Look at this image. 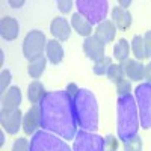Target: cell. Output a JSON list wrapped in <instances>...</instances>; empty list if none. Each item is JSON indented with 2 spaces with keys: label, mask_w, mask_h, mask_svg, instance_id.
<instances>
[{
  "label": "cell",
  "mask_w": 151,
  "mask_h": 151,
  "mask_svg": "<svg viewBox=\"0 0 151 151\" xmlns=\"http://www.w3.org/2000/svg\"><path fill=\"white\" fill-rule=\"evenodd\" d=\"M116 129L118 137L125 142L134 137L139 130V116H137V104L132 94L118 97L116 104Z\"/></svg>",
  "instance_id": "cell-2"
},
{
  "label": "cell",
  "mask_w": 151,
  "mask_h": 151,
  "mask_svg": "<svg viewBox=\"0 0 151 151\" xmlns=\"http://www.w3.org/2000/svg\"><path fill=\"white\" fill-rule=\"evenodd\" d=\"M144 47H145V56L151 58V30H148L144 36Z\"/></svg>",
  "instance_id": "cell-31"
},
{
  "label": "cell",
  "mask_w": 151,
  "mask_h": 151,
  "mask_svg": "<svg viewBox=\"0 0 151 151\" xmlns=\"http://www.w3.org/2000/svg\"><path fill=\"white\" fill-rule=\"evenodd\" d=\"M129 55H130V45L127 42V40H119L115 47H113V56H115L116 60H119V64L125 62L129 59Z\"/></svg>",
  "instance_id": "cell-21"
},
{
  "label": "cell",
  "mask_w": 151,
  "mask_h": 151,
  "mask_svg": "<svg viewBox=\"0 0 151 151\" xmlns=\"http://www.w3.org/2000/svg\"><path fill=\"white\" fill-rule=\"evenodd\" d=\"M45 94H47V92H45V89H44V85H42L41 82L35 80V82H32V83L29 85L27 97H29V101H30V103L38 104V103H40L41 100L44 98V95H45Z\"/></svg>",
  "instance_id": "cell-20"
},
{
  "label": "cell",
  "mask_w": 151,
  "mask_h": 151,
  "mask_svg": "<svg viewBox=\"0 0 151 151\" xmlns=\"http://www.w3.org/2000/svg\"><path fill=\"white\" fill-rule=\"evenodd\" d=\"M12 151H30V142L24 137H18L12 145Z\"/></svg>",
  "instance_id": "cell-27"
},
{
  "label": "cell",
  "mask_w": 151,
  "mask_h": 151,
  "mask_svg": "<svg viewBox=\"0 0 151 151\" xmlns=\"http://www.w3.org/2000/svg\"><path fill=\"white\" fill-rule=\"evenodd\" d=\"M71 26L73 29L77 32L79 35L88 38V36H91V30H92V24L88 21L83 15H80L79 12H76V14L71 17Z\"/></svg>",
  "instance_id": "cell-18"
},
{
  "label": "cell",
  "mask_w": 151,
  "mask_h": 151,
  "mask_svg": "<svg viewBox=\"0 0 151 151\" xmlns=\"http://www.w3.org/2000/svg\"><path fill=\"white\" fill-rule=\"evenodd\" d=\"M3 144H5V134L0 133V145H3Z\"/></svg>",
  "instance_id": "cell-37"
},
{
  "label": "cell",
  "mask_w": 151,
  "mask_h": 151,
  "mask_svg": "<svg viewBox=\"0 0 151 151\" xmlns=\"http://www.w3.org/2000/svg\"><path fill=\"white\" fill-rule=\"evenodd\" d=\"M115 33H116V26L113 24V21L104 20V21H101L97 26L94 36L106 45L107 42H112L113 40H115Z\"/></svg>",
  "instance_id": "cell-13"
},
{
  "label": "cell",
  "mask_w": 151,
  "mask_h": 151,
  "mask_svg": "<svg viewBox=\"0 0 151 151\" xmlns=\"http://www.w3.org/2000/svg\"><path fill=\"white\" fill-rule=\"evenodd\" d=\"M122 68H124V73L125 76L133 80V82H139L144 79V68L145 65H142L139 60H136V59H127L125 62H122Z\"/></svg>",
  "instance_id": "cell-16"
},
{
  "label": "cell",
  "mask_w": 151,
  "mask_h": 151,
  "mask_svg": "<svg viewBox=\"0 0 151 151\" xmlns=\"http://www.w3.org/2000/svg\"><path fill=\"white\" fill-rule=\"evenodd\" d=\"M77 12L83 15L91 24H100L104 21L107 14L106 0H77Z\"/></svg>",
  "instance_id": "cell-4"
},
{
  "label": "cell",
  "mask_w": 151,
  "mask_h": 151,
  "mask_svg": "<svg viewBox=\"0 0 151 151\" xmlns=\"http://www.w3.org/2000/svg\"><path fill=\"white\" fill-rule=\"evenodd\" d=\"M104 48H106V45L101 41H98L95 36H88L83 41V52L94 62L104 58Z\"/></svg>",
  "instance_id": "cell-11"
},
{
  "label": "cell",
  "mask_w": 151,
  "mask_h": 151,
  "mask_svg": "<svg viewBox=\"0 0 151 151\" xmlns=\"http://www.w3.org/2000/svg\"><path fill=\"white\" fill-rule=\"evenodd\" d=\"M9 5H11L12 8H21V6L24 5V2H23V0H21V2H12V0H11Z\"/></svg>",
  "instance_id": "cell-35"
},
{
  "label": "cell",
  "mask_w": 151,
  "mask_h": 151,
  "mask_svg": "<svg viewBox=\"0 0 151 151\" xmlns=\"http://www.w3.org/2000/svg\"><path fill=\"white\" fill-rule=\"evenodd\" d=\"M74 112L79 127L91 133L98 129V104L89 89H80L74 98Z\"/></svg>",
  "instance_id": "cell-3"
},
{
  "label": "cell",
  "mask_w": 151,
  "mask_h": 151,
  "mask_svg": "<svg viewBox=\"0 0 151 151\" xmlns=\"http://www.w3.org/2000/svg\"><path fill=\"white\" fill-rule=\"evenodd\" d=\"M124 151H142V139L139 134H136L132 139L124 142Z\"/></svg>",
  "instance_id": "cell-26"
},
{
  "label": "cell",
  "mask_w": 151,
  "mask_h": 151,
  "mask_svg": "<svg viewBox=\"0 0 151 151\" xmlns=\"http://www.w3.org/2000/svg\"><path fill=\"white\" fill-rule=\"evenodd\" d=\"M130 0H119V5L122 6V9H127V6H130Z\"/></svg>",
  "instance_id": "cell-36"
},
{
  "label": "cell",
  "mask_w": 151,
  "mask_h": 151,
  "mask_svg": "<svg viewBox=\"0 0 151 151\" xmlns=\"http://www.w3.org/2000/svg\"><path fill=\"white\" fill-rule=\"evenodd\" d=\"M45 62H47L45 56H41V58H38V59L30 62V64H29V70H27L30 77H33V79L40 77V76L44 73V70H45Z\"/></svg>",
  "instance_id": "cell-22"
},
{
  "label": "cell",
  "mask_w": 151,
  "mask_h": 151,
  "mask_svg": "<svg viewBox=\"0 0 151 151\" xmlns=\"http://www.w3.org/2000/svg\"><path fill=\"white\" fill-rule=\"evenodd\" d=\"M65 92L74 100L76 97H77L79 95V92H80V89H79V88H77V85H76V83H70L68 86H67V89H65Z\"/></svg>",
  "instance_id": "cell-33"
},
{
  "label": "cell",
  "mask_w": 151,
  "mask_h": 151,
  "mask_svg": "<svg viewBox=\"0 0 151 151\" xmlns=\"http://www.w3.org/2000/svg\"><path fill=\"white\" fill-rule=\"evenodd\" d=\"M130 89H132V85L129 80H121L119 83H116V92H118V97H124V95H129L130 94Z\"/></svg>",
  "instance_id": "cell-28"
},
{
  "label": "cell",
  "mask_w": 151,
  "mask_h": 151,
  "mask_svg": "<svg viewBox=\"0 0 151 151\" xmlns=\"http://www.w3.org/2000/svg\"><path fill=\"white\" fill-rule=\"evenodd\" d=\"M132 50H133V55L136 58V60H142L145 59V47H144V38L139 36V35H136L133 38V41H132Z\"/></svg>",
  "instance_id": "cell-23"
},
{
  "label": "cell",
  "mask_w": 151,
  "mask_h": 151,
  "mask_svg": "<svg viewBox=\"0 0 151 151\" xmlns=\"http://www.w3.org/2000/svg\"><path fill=\"white\" fill-rule=\"evenodd\" d=\"M110 65H112V59H110V58H107V56H104L103 59L97 60L95 64H94V73H95L97 76L107 74V71H109Z\"/></svg>",
  "instance_id": "cell-25"
},
{
  "label": "cell",
  "mask_w": 151,
  "mask_h": 151,
  "mask_svg": "<svg viewBox=\"0 0 151 151\" xmlns=\"http://www.w3.org/2000/svg\"><path fill=\"white\" fill-rule=\"evenodd\" d=\"M0 33L6 41H14L20 33V24L12 17H3L0 21Z\"/></svg>",
  "instance_id": "cell-15"
},
{
  "label": "cell",
  "mask_w": 151,
  "mask_h": 151,
  "mask_svg": "<svg viewBox=\"0 0 151 151\" xmlns=\"http://www.w3.org/2000/svg\"><path fill=\"white\" fill-rule=\"evenodd\" d=\"M38 127H41V107L33 104L23 116V130L26 134H35Z\"/></svg>",
  "instance_id": "cell-10"
},
{
  "label": "cell",
  "mask_w": 151,
  "mask_h": 151,
  "mask_svg": "<svg viewBox=\"0 0 151 151\" xmlns=\"http://www.w3.org/2000/svg\"><path fill=\"white\" fill-rule=\"evenodd\" d=\"M144 79L147 80V83H151V62L144 68Z\"/></svg>",
  "instance_id": "cell-34"
},
{
  "label": "cell",
  "mask_w": 151,
  "mask_h": 151,
  "mask_svg": "<svg viewBox=\"0 0 151 151\" xmlns=\"http://www.w3.org/2000/svg\"><path fill=\"white\" fill-rule=\"evenodd\" d=\"M58 8H59L60 12L67 14V12H70L71 8H73V2H70V0H59V2H58Z\"/></svg>",
  "instance_id": "cell-32"
},
{
  "label": "cell",
  "mask_w": 151,
  "mask_h": 151,
  "mask_svg": "<svg viewBox=\"0 0 151 151\" xmlns=\"http://www.w3.org/2000/svg\"><path fill=\"white\" fill-rule=\"evenodd\" d=\"M73 151H104V139L95 133L80 130L74 137Z\"/></svg>",
  "instance_id": "cell-8"
},
{
  "label": "cell",
  "mask_w": 151,
  "mask_h": 151,
  "mask_svg": "<svg viewBox=\"0 0 151 151\" xmlns=\"http://www.w3.org/2000/svg\"><path fill=\"white\" fill-rule=\"evenodd\" d=\"M47 47L45 35L41 30H30L23 41V55L29 62L44 56V48Z\"/></svg>",
  "instance_id": "cell-7"
},
{
  "label": "cell",
  "mask_w": 151,
  "mask_h": 151,
  "mask_svg": "<svg viewBox=\"0 0 151 151\" xmlns=\"http://www.w3.org/2000/svg\"><path fill=\"white\" fill-rule=\"evenodd\" d=\"M50 32L58 41H67L71 35L70 23L64 17H55L50 24Z\"/></svg>",
  "instance_id": "cell-12"
},
{
  "label": "cell",
  "mask_w": 151,
  "mask_h": 151,
  "mask_svg": "<svg viewBox=\"0 0 151 151\" xmlns=\"http://www.w3.org/2000/svg\"><path fill=\"white\" fill-rule=\"evenodd\" d=\"M45 52H47V59L52 62L53 65H58L62 62L64 59V48H62L60 42L56 40L52 41H47V47H45Z\"/></svg>",
  "instance_id": "cell-19"
},
{
  "label": "cell",
  "mask_w": 151,
  "mask_h": 151,
  "mask_svg": "<svg viewBox=\"0 0 151 151\" xmlns=\"http://www.w3.org/2000/svg\"><path fill=\"white\" fill-rule=\"evenodd\" d=\"M116 148H118L116 137L112 134H107L104 137V151H116Z\"/></svg>",
  "instance_id": "cell-30"
},
{
  "label": "cell",
  "mask_w": 151,
  "mask_h": 151,
  "mask_svg": "<svg viewBox=\"0 0 151 151\" xmlns=\"http://www.w3.org/2000/svg\"><path fill=\"white\" fill-rule=\"evenodd\" d=\"M41 127L59 134L62 139H74L77 134V119L74 100L65 91L47 92L40 101Z\"/></svg>",
  "instance_id": "cell-1"
},
{
  "label": "cell",
  "mask_w": 151,
  "mask_h": 151,
  "mask_svg": "<svg viewBox=\"0 0 151 151\" xmlns=\"http://www.w3.org/2000/svg\"><path fill=\"white\" fill-rule=\"evenodd\" d=\"M30 151H71V148L52 133L36 132L30 139Z\"/></svg>",
  "instance_id": "cell-5"
},
{
  "label": "cell",
  "mask_w": 151,
  "mask_h": 151,
  "mask_svg": "<svg viewBox=\"0 0 151 151\" xmlns=\"http://www.w3.org/2000/svg\"><path fill=\"white\" fill-rule=\"evenodd\" d=\"M107 77H109L110 82H113L115 85L119 83L121 80H124L125 73H124L122 65H121V64H112L110 68H109V71H107Z\"/></svg>",
  "instance_id": "cell-24"
},
{
  "label": "cell",
  "mask_w": 151,
  "mask_h": 151,
  "mask_svg": "<svg viewBox=\"0 0 151 151\" xmlns=\"http://www.w3.org/2000/svg\"><path fill=\"white\" fill-rule=\"evenodd\" d=\"M11 79H12L11 71L9 70H3L2 74H0V92H2V94H5L6 86L11 83Z\"/></svg>",
  "instance_id": "cell-29"
},
{
  "label": "cell",
  "mask_w": 151,
  "mask_h": 151,
  "mask_svg": "<svg viewBox=\"0 0 151 151\" xmlns=\"http://www.w3.org/2000/svg\"><path fill=\"white\" fill-rule=\"evenodd\" d=\"M136 104L139 107V121L142 129H151V83H142L134 89Z\"/></svg>",
  "instance_id": "cell-6"
},
{
  "label": "cell",
  "mask_w": 151,
  "mask_h": 151,
  "mask_svg": "<svg viewBox=\"0 0 151 151\" xmlns=\"http://www.w3.org/2000/svg\"><path fill=\"white\" fill-rule=\"evenodd\" d=\"M21 103V91L18 86H12L3 94L2 98V115L18 110Z\"/></svg>",
  "instance_id": "cell-9"
},
{
  "label": "cell",
  "mask_w": 151,
  "mask_h": 151,
  "mask_svg": "<svg viewBox=\"0 0 151 151\" xmlns=\"http://www.w3.org/2000/svg\"><path fill=\"white\" fill-rule=\"evenodd\" d=\"M112 21L119 30H127L132 24V14L127 9H122L119 6H115L112 11Z\"/></svg>",
  "instance_id": "cell-17"
},
{
  "label": "cell",
  "mask_w": 151,
  "mask_h": 151,
  "mask_svg": "<svg viewBox=\"0 0 151 151\" xmlns=\"http://www.w3.org/2000/svg\"><path fill=\"white\" fill-rule=\"evenodd\" d=\"M0 121H2V127L6 130V133L9 134H15L20 129V125L23 124V113L18 110L6 113V115L0 116Z\"/></svg>",
  "instance_id": "cell-14"
}]
</instances>
